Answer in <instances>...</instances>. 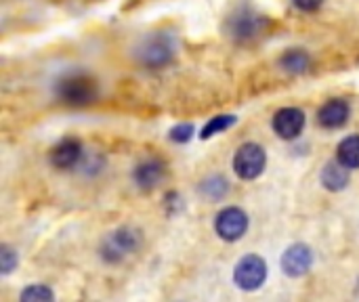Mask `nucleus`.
<instances>
[{
    "mask_svg": "<svg viewBox=\"0 0 359 302\" xmlns=\"http://www.w3.org/2000/svg\"><path fill=\"white\" fill-rule=\"evenodd\" d=\"M339 160L347 166V168H359V137H347L341 145H339Z\"/></svg>",
    "mask_w": 359,
    "mask_h": 302,
    "instance_id": "15",
    "label": "nucleus"
},
{
    "mask_svg": "<svg viewBox=\"0 0 359 302\" xmlns=\"http://www.w3.org/2000/svg\"><path fill=\"white\" fill-rule=\"evenodd\" d=\"M322 183L328 191H341L349 183V168L339 160V162H328L324 172H322Z\"/></svg>",
    "mask_w": 359,
    "mask_h": 302,
    "instance_id": "13",
    "label": "nucleus"
},
{
    "mask_svg": "<svg viewBox=\"0 0 359 302\" xmlns=\"http://www.w3.org/2000/svg\"><path fill=\"white\" fill-rule=\"evenodd\" d=\"M267 27V19H263L261 15H255L250 11H242L238 15L231 17L229 21V34L236 40H252L257 36H261Z\"/></svg>",
    "mask_w": 359,
    "mask_h": 302,
    "instance_id": "7",
    "label": "nucleus"
},
{
    "mask_svg": "<svg viewBox=\"0 0 359 302\" xmlns=\"http://www.w3.org/2000/svg\"><path fill=\"white\" fill-rule=\"evenodd\" d=\"M137 55L139 61L147 67H164L175 57V40L168 34H151L141 42Z\"/></svg>",
    "mask_w": 359,
    "mask_h": 302,
    "instance_id": "3",
    "label": "nucleus"
},
{
    "mask_svg": "<svg viewBox=\"0 0 359 302\" xmlns=\"http://www.w3.org/2000/svg\"><path fill=\"white\" fill-rule=\"evenodd\" d=\"M191 135H194V126L191 124H179V126H175L172 130H170V139L175 141V143H187L189 139H191Z\"/></svg>",
    "mask_w": 359,
    "mask_h": 302,
    "instance_id": "20",
    "label": "nucleus"
},
{
    "mask_svg": "<svg viewBox=\"0 0 359 302\" xmlns=\"http://www.w3.org/2000/svg\"><path fill=\"white\" fill-rule=\"evenodd\" d=\"M215 229H217L219 238H223L225 242H236V240H240L246 233L248 217L240 208H225V210L219 212Z\"/></svg>",
    "mask_w": 359,
    "mask_h": 302,
    "instance_id": "6",
    "label": "nucleus"
},
{
    "mask_svg": "<svg viewBox=\"0 0 359 302\" xmlns=\"http://www.w3.org/2000/svg\"><path fill=\"white\" fill-rule=\"evenodd\" d=\"M227 189H229V185H227V181H225L223 177H210V179H206V181L202 183V187H200V191H202L208 200H221V198H225Z\"/></svg>",
    "mask_w": 359,
    "mask_h": 302,
    "instance_id": "16",
    "label": "nucleus"
},
{
    "mask_svg": "<svg viewBox=\"0 0 359 302\" xmlns=\"http://www.w3.org/2000/svg\"><path fill=\"white\" fill-rule=\"evenodd\" d=\"M267 280V265L261 256L257 254H248L244 256L236 271H233V282L240 290H246V292H252V290H259Z\"/></svg>",
    "mask_w": 359,
    "mask_h": 302,
    "instance_id": "4",
    "label": "nucleus"
},
{
    "mask_svg": "<svg viewBox=\"0 0 359 302\" xmlns=\"http://www.w3.org/2000/svg\"><path fill=\"white\" fill-rule=\"evenodd\" d=\"M311 263H313V254L309 250V246L305 244H294L290 246L284 256H282V269L286 275L290 277H301L305 275L309 269H311Z\"/></svg>",
    "mask_w": 359,
    "mask_h": 302,
    "instance_id": "8",
    "label": "nucleus"
},
{
    "mask_svg": "<svg viewBox=\"0 0 359 302\" xmlns=\"http://www.w3.org/2000/svg\"><path fill=\"white\" fill-rule=\"evenodd\" d=\"M305 128V114L297 107H286L280 109L273 118V130L282 139H297Z\"/></svg>",
    "mask_w": 359,
    "mask_h": 302,
    "instance_id": "9",
    "label": "nucleus"
},
{
    "mask_svg": "<svg viewBox=\"0 0 359 302\" xmlns=\"http://www.w3.org/2000/svg\"><path fill=\"white\" fill-rule=\"evenodd\" d=\"M55 298V294L46 288V286H29L21 292V301L23 302H48Z\"/></svg>",
    "mask_w": 359,
    "mask_h": 302,
    "instance_id": "18",
    "label": "nucleus"
},
{
    "mask_svg": "<svg viewBox=\"0 0 359 302\" xmlns=\"http://www.w3.org/2000/svg\"><path fill=\"white\" fill-rule=\"evenodd\" d=\"M82 158V145L76 139H63L50 153V162L57 168H72Z\"/></svg>",
    "mask_w": 359,
    "mask_h": 302,
    "instance_id": "11",
    "label": "nucleus"
},
{
    "mask_svg": "<svg viewBox=\"0 0 359 302\" xmlns=\"http://www.w3.org/2000/svg\"><path fill=\"white\" fill-rule=\"evenodd\" d=\"M15 267H17V254H15L8 246H2V248H0V269H2V273L6 275V273H11Z\"/></svg>",
    "mask_w": 359,
    "mask_h": 302,
    "instance_id": "19",
    "label": "nucleus"
},
{
    "mask_svg": "<svg viewBox=\"0 0 359 302\" xmlns=\"http://www.w3.org/2000/svg\"><path fill=\"white\" fill-rule=\"evenodd\" d=\"M265 164H267L265 149L261 145H257V143L242 145L236 151V158H233V168H236L238 177L246 179V181H252L257 177H261V172L265 170Z\"/></svg>",
    "mask_w": 359,
    "mask_h": 302,
    "instance_id": "5",
    "label": "nucleus"
},
{
    "mask_svg": "<svg viewBox=\"0 0 359 302\" xmlns=\"http://www.w3.org/2000/svg\"><path fill=\"white\" fill-rule=\"evenodd\" d=\"M347 118H349V105L343 99H332L318 111V122L324 128H341L345 126Z\"/></svg>",
    "mask_w": 359,
    "mask_h": 302,
    "instance_id": "10",
    "label": "nucleus"
},
{
    "mask_svg": "<svg viewBox=\"0 0 359 302\" xmlns=\"http://www.w3.org/2000/svg\"><path fill=\"white\" fill-rule=\"evenodd\" d=\"M57 95L67 105H88L97 99V82L88 74H69L59 80Z\"/></svg>",
    "mask_w": 359,
    "mask_h": 302,
    "instance_id": "1",
    "label": "nucleus"
},
{
    "mask_svg": "<svg viewBox=\"0 0 359 302\" xmlns=\"http://www.w3.org/2000/svg\"><path fill=\"white\" fill-rule=\"evenodd\" d=\"M236 122H238V118H236V116H217V118H212V120L204 126V130H202L200 139H210L212 135H219V132H223V130L231 128Z\"/></svg>",
    "mask_w": 359,
    "mask_h": 302,
    "instance_id": "17",
    "label": "nucleus"
},
{
    "mask_svg": "<svg viewBox=\"0 0 359 302\" xmlns=\"http://www.w3.org/2000/svg\"><path fill=\"white\" fill-rule=\"evenodd\" d=\"M141 244H143V235L139 229L122 227L105 238V242L101 246V254L107 263H120L128 254H135L141 248Z\"/></svg>",
    "mask_w": 359,
    "mask_h": 302,
    "instance_id": "2",
    "label": "nucleus"
},
{
    "mask_svg": "<svg viewBox=\"0 0 359 302\" xmlns=\"http://www.w3.org/2000/svg\"><path fill=\"white\" fill-rule=\"evenodd\" d=\"M324 0H294V4L301 8V11H318L322 6Z\"/></svg>",
    "mask_w": 359,
    "mask_h": 302,
    "instance_id": "21",
    "label": "nucleus"
},
{
    "mask_svg": "<svg viewBox=\"0 0 359 302\" xmlns=\"http://www.w3.org/2000/svg\"><path fill=\"white\" fill-rule=\"evenodd\" d=\"M164 177V164L160 160H145L135 168V183L141 189H154Z\"/></svg>",
    "mask_w": 359,
    "mask_h": 302,
    "instance_id": "12",
    "label": "nucleus"
},
{
    "mask_svg": "<svg viewBox=\"0 0 359 302\" xmlns=\"http://www.w3.org/2000/svg\"><path fill=\"white\" fill-rule=\"evenodd\" d=\"M309 63H311L309 55L301 48H292L286 55H282V59H280L282 69H286L288 74H303L309 67Z\"/></svg>",
    "mask_w": 359,
    "mask_h": 302,
    "instance_id": "14",
    "label": "nucleus"
}]
</instances>
